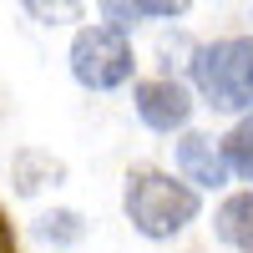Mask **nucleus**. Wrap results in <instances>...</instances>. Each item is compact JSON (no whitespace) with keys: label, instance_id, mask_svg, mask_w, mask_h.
Instances as JSON below:
<instances>
[{"label":"nucleus","instance_id":"obj_1","mask_svg":"<svg viewBox=\"0 0 253 253\" xmlns=\"http://www.w3.org/2000/svg\"><path fill=\"white\" fill-rule=\"evenodd\" d=\"M122 208H126V218H132V228L142 238H172V233H182V228L198 218L203 203H198V193L187 182H172L167 172L142 167V172L126 177Z\"/></svg>","mask_w":253,"mask_h":253},{"label":"nucleus","instance_id":"obj_2","mask_svg":"<svg viewBox=\"0 0 253 253\" xmlns=\"http://www.w3.org/2000/svg\"><path fill=\"white\" fill-rule=\"evenodd\" d=\"M193 81L218 112L253 107V36H228L193 51Z\"/></svg>","mask_w":253,"mask_h":253},{"label":"nucleus","instance_id":"obj_3","mask_svg":"<svg viewBox=\"0 0 253 253\" xmlns=\"http://www.w3.org/2000/svg\"><path fill=\"white\" fill-rule=\"evenodd\" d=\"M71 76L91 91H112L132 76V46L112 26H86L71 41Z\"/></svg>","mask_w":253,"mask_h":253},{"label":"nucleus","instance_id":"obj_4","mask_svg":"<svg viewBox=\"0 0 253 253\" xmlns=\"http://www.w3.org/2000/svg\"><path fill=\"white\" fill-rule=\"evenodd\" d=\"M137 117L152 126V132H177V126H187V117H193V96H187V86H177L172 76L142 81L137 86Z\"/></svg>","mask_w":253,"mask_h":253},{"label":"nucleus","instance_id":"obj_5","mask_svg":"<svg viewBox=\"0 0 253 253\" xmlns=\"http://www.w3.org/2000/svg\"><path fill=\"white\" fill-rule=\"evenodd\" d=\"M177 167H182V177L187 187H223L228 182V162H223V147L213 137H203V132H187L177 142Z\"/></svg>","mask_w":253,"mask_h":253},{"label":"nucleus","instance_id":"obj_6","mask_svg":"<svg viewBox=\"0 0 253 253\" xmlns=\"http://www.w3.org/2000/svg\"><path fill=\"white\" fill-rule=\"evenodd\" d=\"M101 15L117 26H137V20H177L182 15V0H107Z\"/></svg>","mask_w":253,"mask_h":253},{"label":"nucleus","instance_id":"obj_7","mask_svg":"<svg viewBox=\"0 0 253 253\" xmlns=\"http://www.w3.org/2000/svg\"><path fill=\"white\" fill-rule=\"evenodd\" d=\"M218 238L233 243V248H243V253H253V193H238V198L223 203V213H218Z\"/></svg>","mask_w":253,"mask_h":253},{"label":"nucleus","instance_id":"obj_8","mask_svg":"<svg viewBox=\"0 0 253 253\" xmlns=\"http://www.w3.org/2000/svg\"><path fill=\"white\" fill-rule=\"evenodd\" d=\"M41 182H61V162L51 152H20L15 162V187L20 193H36Z\"/></svg>","mask_w":253,"mask_h":253},{"label":"nucleus","instance_id":"obj_9","mask_svg":"<svg viewBox=\"0 0 253 253\" xmlns=\"http://www.w3.org/2000/svg\"><path fill=\"white\" fill-rule=\"evenodd\" d=\"M223 162L233 167L238 177L253 182V117H243L233 132H228V142H223Z\"/></svg>","mask_w":253,"mask_h":253},{"label":"nucleus","instance_id":"obj_10","mask_svg":"<svg viewBox=\"0 0 253 253\" xmlns=\"http://www.w3.org/2000/svg\"><path fill=\"white\" fill-rule=\"evenodd\" d=\"M36 233L46 243H76L81 233H86V223H81V213H71V208H61V213H46L36 223Z\"/></svg>","mask_w":253,"mask_h":253},{"label":"nucleus","instance_id":"obj_11","mask_svg":"<svg viewBox=\"0 0 253 253\" xmlns=\"http://www.w3.org/2000/svg\"><path fill=\"white\" fill-rule=\"evenodd\" d=\"M0 253H20V248H15V233H10V223H5V218H0Z\"/></svg>","mask_w":253,"mask_h":253}]
</instances>
